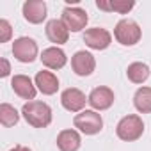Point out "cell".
I'll list each match as a JSON object with an SVG mask.
<instances>
[{
    "mask_svg": "<svg viewBox=\"0 0 151 151\" xmlns=\"http://www.w3.org/2000/svg\"><path fill=\"white\" fill-rule=\"evenodd\" d=\"M22 114H23L25 121L34 128H45L52 123V109L45 101L32 100V101L25 103L22 109Z\"/></svg>",
    "mask_w": 151,
    "mask_h": 151,
    "instance_id": "obj_1",
    "label": "cell"
},
{
    "mask_svg": "<svg viewBox=\"0 0 151 151\" xmlns=\"http://www.w3.org/2000/svg\"><path fill=\"white\" fill-rule=\"evenodd\" d=\"M144 132V123L139 116L135 114H130V116H124L117 126H116V133L121 140H126V142H132V140H137Z\"/></svg>",
    "mask_w": 151,
    "mask_h": 151,
    "instance_id": "obj_2",
    "label": "cell"
},
{
    "mask_svg": "<svg viewBox=\"0 0 151 151\" xmlns=\"http://www.w3.org/2000/svg\"><path fill=\"white\" fill-rule=\"evenodd\" d=\"M75 128H78L86 135H96L103 128V119L96 110H82L73 119Z\"/></svg>",
    "mask_w": 151,
    "mask_h": 151,
    "instance_id": "obj_3",
    "label": "cell"
},
{
    "mask_svg": "<svg viewBox=\"0 0 151 151\" xmlns=\"http://www.w3.org/2000/svg\"><path fill=\"white\" fill-rule=\"evenodd\" d=\"M114 36H116L117 43H121L124 46H133L140 41L142 32H140V27L133 20L124 18V20L117 22V25L114 29Z\"/></svg>",
    "mask_w": 151,
    "mask_h": 151,
    "instance_id": "obj_4",
    "label": "cell"
},
{
    "mask_svg": "<svg viewBox=\"0 0 151 151\" xmlns=\"http://www.w3.org/2000/svg\"><path fill=\"white\" fill-rule=\"evenodd\" d=\"M13 55L20 62H32L37 57V45L32 37H18L13 43Z\"/></svg>",
    "mask_w": 151,
    "mask_h": 151,
    "instance_id": "obj_5",
    "label": "cell"
},
{
    "mask_svg": "<svg viewBox=\"0 0 151 151\" xmlns=\"http://www.w3.org/2000/svg\"><path fill=\"white\" fill-rule=\"evenodd\" d=\"M62 22L68 27V30L80 32L82 29H86L89 18H87V13L80 7H66L62 11Z\"/></svg>",
    "mask_w": 151,
    "mask_h": 151,
    "instance_id": "obj_6",
    "label": "cell"
},
{
    "mask_svg": "<svg viewBox=\"0 0 151 151\" xmlns=\"http://www.w3.org/2000/svg\"><path fill=\"white\" fill-rule=\"evenodd\" d=\"M71 68H73V71L77 73L78 77H89V75L94 71V68H96L94 55L86 52V50L77 52L71 57Z\"/></svg>",
    "mask_w": 151,
    "mask_h": 151,
    "instance_id": "obj_7",
    "label": "cell"
},
{
    "mask_svg": "<svg viewBox=\"0 0 151 151\" xmlns=\"http://www.w3.org/2000/svg\"><path fill=\"white\" fill-rule=\"evenodd\" d=\"M110 41H112L110 32L107 29H101V27L87 29L84 34V43L93 50H105V48H109Z\"/></svg>",
    "mask_w": 151,
    "mask_h": 151,
    "instance_id": "obj_8",
    "label": "cell"
},
{
    "mask_svg": "<svg viewBox=\"0 0 151 151\" xmlns=\"http://www.w3.org/2000/svg\"><path fill=\"white\" fill-rule=\"evenodd\" d=\"M86 101H87L86 94L77 87H69V89L62 91V94H60V103L69 112H80L86 107Z\"/></svg>",
    "mask_w": 151,
    "mask_h": 151,
    "instance_id": "obj_9",
    "label": "cell"
},
{
    "mask_svg": "<svg viewBox=\"0 0 151 151\" xmlns=\"http://www.w3.org/2000/svg\"><path fill=\"white\" fill-rule=\"evenodd\" d=\"M87 101L91 103V107H93L94 110H107V109H110L112 103H114V93H112V89L103 87V86H101V87H94V89L91 91Z\"/></svg>",
    "mask_w": 151,
    "mask_h": 151,
    "instance_id": "obj_10",
    "label": "cell"
},
{
    "mask_svg": "<svg viewBox=\"0 0 151 151\" xmlns=\"http://www.w3.org/2000/svg\"><path fill=\"white\" fill-rule=\"evenodd\" d=\"M23 18L29 23H41L46 18V4L43 0H27L23 4Z\"/></svg>",
    "mask_w": 151,
    "mask_h": 151,
    "instance_id": "obj_11",
    "label": "cell"
},
{
    "mask_svg": "<svg viewBox=\"0 0 151 151\" xmlns=\"http://www.w3.org/2000/svg\"><path fill=\"white\" fill-rule=\"evenodd\" d=\"M11 87L23 100H30L32 101L36 98V87H34L32 80L27 77V75H14L13 82H11Z\"/></svg>",
    "mask_w": 151,
    "mask_h": 151,
    "instance_id": "obj_12",
    "label": "cell"
},
{
    "mask_svg": "<svg viewBox=\"0 0 151 151\" xmlns=\"http://www.w3.org/2000/svg\"><path fill=\"white\" fill-rule=\"evenodd\" d=\"M41 62H43L46 68H50V69H60V68L66 66L68 57H66V53H64L60 48L50 46V48L43 50V53H41Z\"/></svg>",
    "mask_w": 151,
    "mask_h": 151,
    "instance_id": "obj_13",
    "label": "cell"
},
{
    "mask_svg": "<svg viewBox=\"0 0 151 151\" xmlns=\"http://www.w3.org/2000/svg\"><path fill=\"white\" fill-rule=\"evenodd\" d=\"M46 37L55 45H62V43H68L69 30L62 20H50L46 23Z\"/></svg>",
    "mask_w": 151,
    "mask_h": 151,
    "instance_id": "obj_14",
    "label": "cell"
},
{
    "mask_svg": "<svg viewBox=\"0 0 151 151\" xmlns=\"http://www.w3.org/2000/svg\"><path fill=\"white\" fill-rule=\"evenodd\" d=\"M36 86H37V89L43 93V94H55L57 93V89H59V80H57V77L52 73V71H39L37 75H36Z\"/></svg>",
    "mask_w": 151,
    "mask_h": 151,
    "instance_id": "obj_15",
    "label": "cell"
},
{
    "mask_svg": "<svg viewBox=\"0 0 151 151\" xmlns=\"http://www.w3.org/2000/svg\"><path fill=\"white\" fill-rule=\"evenodd\" d=\"M80 135L75 130H62L57 135V147L60 151H77L80 147Z\"/></svg>",
    "mask_w": 151,
    "mask_h": 151,
    "instance_id": "obj_16",
    "label": "cell"
},
{
    "mask_svg": "<svg viewBox=\"0 0 151 151\" xmlns=\"http://www.w3.org/2000/svg\"><path fill=\"white\" fill-rule=\"evenodd\" d=\"M126 75H128L130 82H133V84H142V82H146L147 77H149V68H147V64H144V62H133V64L128 66Z\"/></svg>",
    "mask_w": 151,
    "mask_h": 151,
    "instance_id": "obj_17",
    "label": "cell"
},
{
    "mask_svg": "<svg viewBox=\"0 0 151 151\" xmlns=\"http://www.w3.org/2000/svg\"><path fill=\"white\" fill-rule=\"evenodd\" d=\"M133 105L139 112L149 114L151 112V87H140L137 89L133 96Z\"/></svg>",
    "mask_w": 151,
    "mask_h": 151,
    "instance_id": "obj_18",
    "label": "cell"
},
{
    "mask_svg": "<svg viewBox=\"0 0 151 151\" xmlns=\"http://www.w3.org/2000/svg\"><path fill=\"white\" fill-rule=\"evenodd\" d=\"M18 119H20V114H18V110L13 105H9V103L0 105V123H2L6 128L14 126L18 123Z\"/></svg>",
    "mask_w": 151,
    "mask_h": 151,
    "instance_id": "obj_19",
    "label": "cell"
},
{
    "mask_svg": "<svg viewBox=\"0 0 151 151\" xmlns=\"http://www.w3.org/2000/svg\"><path fill=\"white\" fill-rule=\"evenodd\" d=\"M133 6H135V2H123V0H116V2H110V9L112 11H117V13H121V14H126L130 9H133Z\"/></svg>",
    "mask_w": 151,
    "mask_h": 151,
    "instance_id": "obj_20",
    "label": "cell"
},
{
    "mask_svg": "<svg viewBox=\"0 0 151 151\" xmlns=\"http://www.w3.org/2000/svg\"><path fill=\"white\" fill-rule=\"evenodd\" d=\"M11 25L7 20H0V43H6L11 37Z\"/></svg>",
    "mask_w": 151,
    "mask_h": 151,
    "instance_id": "obj_21",
    "label": "cell"
},
{
    "mask_svg": "<svg viewBox=\"0 0 151 151\" xmlns=\"http://www.w3.org/2000/svg\"><path fill=\"white\" fill-rule=\"evenodd\" d=\"M96 6H98V9H101V11H107V13L112 11V9H110V2H101V0H98Z\"/></svg>",
    "mask_w": 151,
    "mask_h": 151,
    "instance_id": "obj_22",
    "label": "cell"
},
{
    "mask_svg": "<svg viewBox=\"0 0 151 151\" xmlns=\"http://www.w3.org/2000/svg\"><path fill=\"white\" fill-rule=\"evenodd\" d=\"M2 64H4V69H2V77H7V75H9V64H7V60H6V59H2Z\"/></svg>",
    "mask_w": 151,
    "mask_h": 151,
    "instance_id": "obj_23",
    "label": "cell"
},
{
    "mask_svg": "<svg viewBox=\"0 0 151 151\" xmlns=\"http://www.w3.org/2000/svg\"><path fill=\"white\" fill-rule=\"evenodd\" d=\"M9 151H32V149H29V147H25V146H14V147L9 149Z\"/></svg>",
    "mask_w": 151,
    "mask_h": 151,
    "instance_id": "obj_24",
    "label": "cell"
}]
</instances>
